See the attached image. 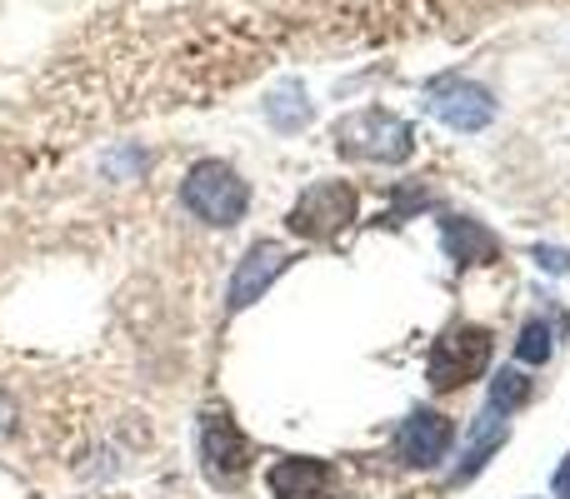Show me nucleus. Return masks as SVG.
<instances>
[{"label": "nucleus", "mask_w": 570, "mask_h": 499, "mask_svg": "<svg viewBox=\"0 0 570 499\" xmlns=\"http://www.w3.org/2000/svg\"><path fill=\"white\" fill-rule=\"evenodd\" d=\"M485 365H491V330H481V325H451L431 345L425 380H431V390L445 395V390H461V385L481 380Z\"/></svg>", "instance_id": "nucleus-3"}, {"label": "nucleus", "mask_w": 570, "mask_h": 499, "mask_svg": "<svg viewBox=\"0 0 570 499\" xmlns=\"http://www.w3.org/2000/svg\"><path fill=\"white\" fill-rule=\"evenodd\" d=\"M335 150L351 160H375V166H401L415 150L411 120H401L395 110H351L345 120H335Z\"/></svg>", "instance_id": "nucleus-1"}, {"label": "nucleus", "mask_w": 570, "mask_h": 499, "mask_svg": "<svg viewBox=\"0 0 570 499\" xmlns=\"http://www.w3.org/2000/svg\"><path fill=\"white\" fill-rule=\"evenodd\" d=\"M455 445V425L445 420L441 410H415L411 420L401 425V435H395V455H401V465H411V470H435V465L451 455Z\"/></svg>", "instance_id": "nucleus-8"}, {"label": "nucleus", "mask_w": 570, "mask_h": 499, "mask_svg": "<svg viewBox=\"0 0 570 499\" xmlns=\"http://www.w3.org/2000/svg\"><path fill=\"white\" fill-rule=\"evenodd\" d=\"M535 260H541L546 270H556V275L570 270V255H566V250H535Z\"/></svg>", "instance_id": "nucleus-15"}, {"label": "nucleus", "mask_w": 570, "mask_h": 499, "mask_svg": "<svg viewBox=\"0 0 570 499\" xmlns=\"http://www.w3.org/2000/svg\"><path fill=\"white\" fill-rule=\"evenodd\" d=\"M505 415H495V410H485L481 420L471 425V440H465V455H461V465H455V475H451V485H465V480H475V475L485 470V460H491L495 450L505 445Z\"/></svg>", "instance_id": "nucleus-10"}, {"label": "nucleus", "mask_w": 570, "mask_h": 499, "mask_svg": "<svg viewBox=\"0 0 570 499\" xmlns=\"http://www.w3.org/2000/svg\"><path fill=\"white\" fill-rule=\"evenodd\" d=\"M285 270H291V250L276 246V240H256V246L246 250V260L236 265V280H230L226 310H230V315L250 310V305H256L261 295H266V290L281 280Z\"/></svg>", "instance_id": "nucleus-7"}, {"label": "nucleus", "mask_w": 570, "mask_h": 499, "mask_svg": "<svg viewBox=\"0 0 570 499\" xmlns=\"http://www.w3.org/2000/svg\"><path fill=\"white\" fill-rule=\"evenodd\" d=\"M425 106H431V116L441 120V126L461 130V136H475V130H485L495 120L491 90L475 86V80H461V76L435 80L431 96H425Z\"/></svg>", "instance_id": "nucleus-5"}, {"label": "nucleus", "mask_w": 570, "mask_h": 499, "mask_svg": "<svg viewBox=\"0 0 570 499\" xmlns=\"http://www.w3.org/2000/svg\"><path fill=\"white\" fill-rule=\"evenodd\" d=\"M180 200H186V210L196 220H206V226H216V230H230V226L246 220L250 190L230 166H220V160H200V166H190L186 186H180Z\"/></svg>", "instance_id": "nucleus-2"}, {"label": "nucleus", "mask_w": 570, "mask_h": 499, "mask_svg": "<svg viewBox=\"0 0 570 499\" xmlns=\"http://www.w3.org/2000/svg\"><path fill=\"white\" fill-rule=\"evenodd\" d=\"M445 246H451L455 265H485L501 255V246H495V236L485 226H475V220H445Z\"/></svg>", "instance_id": "nucleus-11"}, {"label": "nucleus", "mask_w": 570, "mask_h": 499, "mask_svg": "<svg viewBox=\"0 0 570 499\" xmlns=\"http://www.w3.org/2000/svg\"><path fill=\"white\" fill-rule=\"evenodd\" d=\"M200 460H206L210 480H240L250 470V440L226 410H206L200 420Z\"/></svg>", "instance_id": "nucleus-6"}, {"label": "nucleus", "mask_w": 570, "mask_h": 499, "mask_svg": "<svg viewBox=\"0 0 570 499\" xmlns=\"http://www.w3.org/2000/svg\"><path fill=\"white\" fill-rule=\"evenodd\" d=\"M351 220H355V190L345 180H315V186L301 190L285 226L301 240H335Z\"/></svg>", "instance_id": "nucleus-4"}, {"label": "nucleus", "mask_w": 570, "mask_h": 499, "mask_svg": "<svg viewBox=\"0 0 570 499\" xmlns=\"http://www.w3.org/2000/svg\"><path fill=\"white\" fill-rule=\"evenodd\" d=\"M515 355H521L525 365H546L551 360V330H546L541 320H531L521 330V340H515Z\"/></svg>", "instance_id": "nucleus-14"}, {"label": "nucleus", "mask_w": 570, "mask_h": 499, "mask_svg": "<svg viewBox=\"0 0 570 499\" xmlns=\"http://www.w3.org/2000/svg\"><path fill=\"white\" fill-rule=\"evenodd\" d=\"M556 495L570 499V455H566V465H561V470H556Z\"/></svg>", "instance_id": "nucleus-16"}, {"label": "nucleus", "mask_w": 570, "mask_h": 499, "mask_svg": "<svg viewBox=\"0 0 570 499\" xmlns=\"http://www.w3.org/2000/svg\"><path fill=\"white\" fill-rule=\"evenodd\" d=\"M266 116H271V126H276V130L311 126V106H305V96L295 86H285V90H276V96L266 100Z\"/></svg>", "instance_id": "nucleus-12"}, {"label": "nucleus", "mask_w": 570, "mask_h": 499, "mask_svg": "<svg viewBox=\"0 0 570 499\" xmlns=\"http://www.w3.org/2000/svg\"><path fill=\"white\" fill-rule=\"evenodd\" d=\"M266 485L276 499H331L335 470L325 460H276L266 470Z\"/></svg>", "instance_id": "nucleus-9"}, {"label": "nucleus", "mask_w": 570, "mask_h": 499, "mask_svg": "<svg viewBox=\"0 0 570 499\" xmlns=\"http://www.w3.org/2000/svg\"><path fill=\"white\" fill-rule=\"evenodd\" d=\"M525 400H531V380H525L521 370H501V375H495V385H491V410L495 415L521 410Z\"/></svg>", "instance_id": "nucleus-13"}]
</instances>
